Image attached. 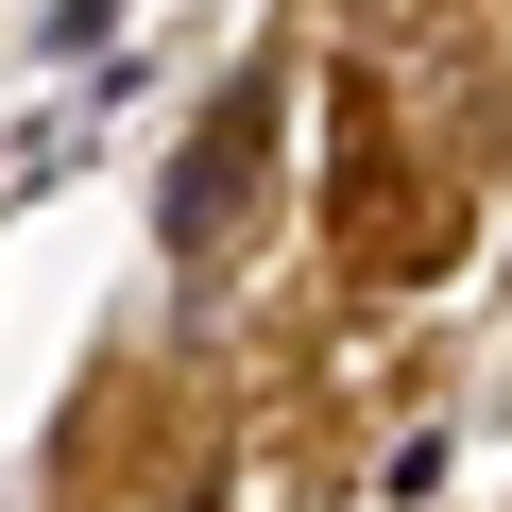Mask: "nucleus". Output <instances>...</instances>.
Wrapping results in <instances>:
<instances>
[{"mask_svg": "<svg viewBox=\"0 0 512 512\" xmlns=\"http://www.w3.org/2000/svg\"><path fill=\"white\" fill-rule=\"evenodd\" d=\"M256 120H274V86H239V103H222V154H188V171H171V239H188V256L239 222V154H256Z\"/></svg>", "mask_w": 512, "mask_h": 512, "instance_id": "nucleus-1", "label": "nucleus"}]
</instances>
